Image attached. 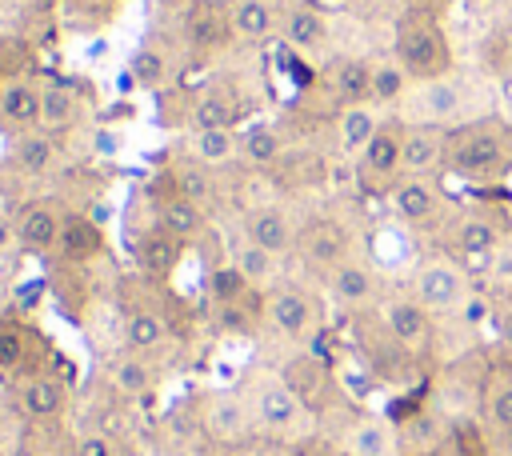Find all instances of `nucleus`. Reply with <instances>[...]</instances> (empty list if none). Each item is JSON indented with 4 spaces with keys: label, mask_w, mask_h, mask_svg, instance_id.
I'll list each match as a JSON object with an SVG mask.
<instances>
[{
    "label": "nucleus",
    "mask_w": 512,
    "mask_h": 456,
    "mask_svg": "<svg viewBox=\"0 0 512 456\" xmlns=\"http://www.w3.org/2000/svg\"><path fill=\"white\" fill-rule=\"evenodd\" d=\"M328 88L340 104H364L372 100V64L360 56H344L328 68Z\"/></svg>",
    "instance_id": "30"
},
{
    "label": "nucleus",
    "mask_w": 512,
    "mask_h": 456,
    "mask_svg": "<svg viewBox=\"0 0 512 456\" xmlns=\"http://www.w3.org/2000/svg\"><path fill=\"white\" fill-rule=\"evenodd\" d=\"M156 224H160L172 240L192 244V240H200V236L208 232V212H204L200 204H192V200L168 192V196L160 200V208H156Z\"/></svg>",
    "instance_id": "25"
},
{
    "label": "nucleus",
    "mask_w": 512,
    "mask_h": 456,
    "mask_svg": "<svg viewBox=\"0 0 512 456\" xmlns=\"http://www.w3.org/2000/svg\"><path fill=\"white\" fill-rule=\"evenodd\" d=\"M440 160H444V132L440 128H404L400 176H428Z\"/></svg>",
    "instance_id": "24"
},
{
    "label": "nucleus",
    "mask_w": 512,
    "mask_h": 456,
    "mask_svg": "<svg viewBox=\"0 0 512 456\" xmlns=\"http://www.w3.org/2000/svg\"><path fill=\"white\" fill-rule=\"evenodd\" d=\"M512 160V136L500 120H476L444 132V164L460 176H492Z\"/></svg>",
    "instance_id": "2"
},
{
    "label": "nucleus",
    "mask_w": 512,
    "mask_h": 456,
    "mask_svg": "<svg viewBox=\"0 0 512 456\" xmlns=\"http://www.w3.org/2000/svg\"><path fill=\"white\" fill-rule=\"evenodd\" d=\"M240 160L252 164V168H272L284 160V136L276 124L268 120H256L240 132Z\"/></svg>",
    "instance_id": "32"
},
{
    "label": "nucleus",
    "mask_w": 512,
    "mask_h": 456,
    "mask_svg": "<svg viewBox=\"0 0 512 456\" xmlns=\"http://www.w3.org/2000/svg\"><path fill=\"white\" fill-rule=\"evenodd\" d=\"M12 224H16L20 252H52L56 236H60V224H64V212L48 200H32V204L12 212Z\"/></svg>",
    "instance_id": "17"
},
{
    "label": "nucleus",
    "mask_w": 512,
    "mask_h": 456,
    "mask_svg": "<svg viewBox=\"0 0 512 456\" xmlns=\"http://www.w3.org/2000/svg\"><path fill=\"white\" fill-rule=\"evenodd\" d=\"M276 372H280V380H284L308 408L324 404V396H328V388H332V372H328V364H324L316 352H292Z\"/></svg>",
    "instance_id": "19"
},
{
    "label": "nucleus",
    "mask_w": 512,
    "mask_h": 456,
    "mask_svg": "<svg viewBox=\"0 0 512 456\" xmlns=\"http://www.w3.org/2000/svg\"><path fill=\"white\" fill-rule=\"evenodd\" d=\"M484 416L500 432H512V376H492L484 388Z\"/></svg>",
    "instance_id": "37"
},
{
    "label": "nucleus",
    "mask_w": 512,
    "mask_h": 456,
    "mask_svg": "<svg viewBox=\"0 0 512 456\" xmlns=\"http://www.w3.org/2000/svg\"><path fill=\"white\" fill-rule=\"evenodd\" d=\"M28 60H32V56H28V44H24V40L0 36V80L28 72Z\"/></svg>",
    "instance_id": "44"
},
{
    "label": "nucleus",
    "mask_w": 512,
    "mask_h": 456,
    "mask_svg": "<svg viewBox=\"0 0 512 456\" xmlns=\"http://www.w3.org/2000/svg\"><path fill=\"white\" fill-rule=\"evenodd\" d=\"M176 256H180V240H172L160 224H152V228L136 240V260H140L152 276H168L172 264H176Z\"/></svg>",
    "instance_id": "34"
},
{
    "label": "nucleus",
    "mask_w": 512,
    "mask_h": 456,
    "mask_svg": "<svg viewBox=\"0 0 512 456\" xmlns=\"http://www.w3.org/2000/svg\"><path fill=\"white\" fill-rule=\"evenodd\" d=\"M236 268H240V276L252 284V292H272L276 288V280H280V256H272L268 248H260V244H252L248 236H240L236 244H232V256H228Z\"/></svg>",
    "instance_id": "26"
},
{
    "label": "nucleus",
    "mask_w": 512,
    "mask_h": 456,
    "mask_svg": "<svg viewBox=\"0 0 512 456\" xmlns=\"http://www.w3.org/2000/svg\"><path fill=\"white\" fill-rule=\"evenodd\" d=\"M296 252H300V260H304L308 268H316V272H324V276H328L336 264H344V260L352 256L348 232H344L336 220H312V224L300 232Z\"/></svg>",
    "instance_id": "12"
},
{
    "label": "nucleus",
    "mask_w": 512,
    "mask_h": 456,
    "mask_svg": "<svg viewBox=\"0 0 512 456\" xmlns=\"http://www.w3.org/2000/svg\"><path fill=\"white\" fill-rule=\"evenodd\" d=\"M168 344V316L152 304H132L120 316V348L140 352V356H156Z\"/></svg>",
    "instance_id": "18"
},
{
    "label": "nucleus",
    "mask_w": 512,
    "mask_h": 456,
    "mask_svg": "<svg viewBox=\"0 0 512 456\" xmlns=\"http://www.w3.org/2000/svg\"><path fill=\"white\" fill-rule=\"evenodd\" d=\"M168 184H172V196H184V200H192V204H200V208H204V204L212 200V192H216L212 172L200 168V164H192V160H180V164L172 168Z\"/></svg>",
    "instance_id": "35"
},
{
    "label": "nucleus",
    "mask_w": 512,
    "mask_h": 456,
    "mask_svg": "<svg viewBox=\"0 0 512 456\" xmlns=\"http://www.w3.org/2000/svg\"><path fill=\"white\" fill-rule=\"evenodd\" d=\"M48 352H44V340L32 324L16 320V316H0V376H24V372H36V368H48L40 364Z\"/></svg>",
    "instance_id": "9"
},
{
    "label": "nucleus",
    "mask_w": 512,
    "mask_h": 456,
    "mask_svg": "<svg viewBox=\"0 0 512 456\" xmlns=\"http://www.w3.org/2000/svg\"><path fill=\"white\" fill-rule=\"evenodd\" d=\"M384 324L400 348H420L428 340V308L420 300H392L384 308Z\"/></svg>",
    "instance_id": "31"
},
{
    "label": "nucleus",
    "mask_w": 512,
    "mask_h": 456,
    "mask_svg": "<svg viewBox=\"0 0 512 456\" xmlns=\"http://www.w3.org/2000/svg\"><path fill=\"white\" fill-rule=\"evenodd\" d=\"M204 292H208V304H212V308L244 304V300L260 296V292H252V284L240 276V268H236L232 260H224V264H212V268H208V276H204Z\"/></svg>",
    "instance_id": "33"
},
{
    "label": "nucleus",
    "mask_w": 512,
    "mask_h": 456,
    "mask_svg": "<svg viewBox=\"0 0 512 456\" xmlns=\"http://www.w3.org/2000/svg\"><path fill=\"white\" fill-rule=\"evenodd\" d=\"M240 236H248L252 244L268 248V252L280 256V260H284L288 252H296V240H300L292 216H288L284 208H276V204H256V208H248L244 220H240Z\"/></svg>",
    "instance_id": "10"
},
{
    "label": "nucleus",
    "mask_w": 512,
    "mask_h": 456,
    "mask_svg": "<svg viewBox=\"0 0 512 456\" xmlns=\"http://www.w3.org/2000/svg\"><path fill=\"white\" fill-rule=\"evenodd\" d=\"M400 144H404V128L384 120L380 132L368 140V148L356 156V176L368 188H392L400 176Z\"/></svg>",
    "instance_id": "7"
},
{
    "label": "nucleus",
    "mask_w": 512,
    "mask_h": 456,
    "mask_svg": "<svg viewBox=\"0 0 512 456\" xmlns=\"http://www.w3.org/2000/svg\"><path fill=\"white\" fill-rule=\"evenodd\" d=\"M180 156L208 168V172H220V168H232L240 160V128H204V132H184V144H180Z\"/></svg>",
    "instance_id": "16"
},
{
    "label": "nucleus",
    "mask_w": 512,
    "mask_h": 456,
    "mask_svg": "<svg viewBox=\"0 0 512 456\" xmlns=\"http://www.w3.org/2000/svg\"><path fill=\"white\" fill-rule=\"evenodd\" d=\"M396 60L400 68L408 72V80H440L452 64V48H448V36L436 20V12L428 8H408L400 20H396Z\"/></svg>",
    "instance_id": "1"
},
{
    "label": "nucleus",
    "mask_w": 512,
    "mask_h": 456,
    "mask_svg": "<svg viewBox=\"0 0 512 456\" xmlns=\"http://www.w3.org/2000/svg\"><path fill=\"white\" fill-rule=\"evenodd\" d=\"M328 292L344 304V308H364L372 296H376V276H372V268L368 264H360V260H344V264H336L328 276Z\"/></svg>",
    "instance_id": "27"
},
{
    "label": "nucleus",
    "mask_w": 512,
    "mask_h": 456,
    "mask_svg": "<svg viewBox=\"0 0 512 456\" xmlns=\"http://www.w3.org/2000/svg\"><path fill=\"white\" fill-rule=\"evenodd\" d=\"M252 420L268 436H300L312 420V408L280 380V372H252L244 384Z\"/></svg>",
    "instance_id": "3"
},
{
    "label": "nucleus",
    "mask_w": 512,
    "mask_h": 456,
    "mask_svg": "<svg viewBox=\"0 0 512 456\" xmlns=\"http://www.w3.org/2000/svg\"><path fill=\"white\" fill-rule=\"evenodd\" d=\"M228 28H232V40L240 44H264L280 36V8L272 0H232Z\"/></svg>",
    "instance_id": "20"
},
{
    "label": "nucleus",
    "mask_w": 512,
    "mask_h": 456,
    "mask_svg": "<svg viewBox=\"0 0 512 456\" xmlns=\"http://www.w3.org/2000/svg\"><path fill=\"white\" fill-rule=\"evenodd\" d=\"M244 116V104L232 88L224 84H212V88H200L196 100L188 104L184 112V132H204V128H236Z\"/></svg>",
    "instance_id": "15"
},
{
    "label": "nucleus",
    "mask_w": 512,
    "mask_h": 456,
    "mask_svg": "<svg viewBox=\"0 0 512 456\" xmlns=\"http://www.w3.org/2000/svg\"><path fill=\"white\" fill-rule=\"evenodd\" d=\"M40 100H44V76L20 72L0 80V120L16 132L40 124Z\"/></svg>",
    "instance_id": "13"
},
{
    "label": "nucleus",
    "mask_w": 512,
    "mask_h": 456,
    "mask_svg": "<svg viewBox=\"0 0 512 456\" xmlns=\"http://www.w3.org/2000/svg\"><path fill=\"white\" fill-rule=\"evenodd\" d=\"M68 380L52 368H36L12 380V408L24 424H56L68 412Z\"/></svg>",
    "instance_id": "5"
},
{
    "label": "nucleus",
    "mask_w": 512,
    "mask_h": 456,
    "mask_svg": "<svg viewBox=\"0 0 512 456\" xmlns=\"http://www.w3.org/2000/svg\"><path fill=\"white\" fill-rule=\"evenodd\" d=\"M260 312H264V324L284 340H308L316 332V320H320L316 300L296 284H276L272 292H264Z\"/></svg>",
    "instance_id": "6"
},
{
    "label": "nucleus",
    "mask_w": 512,
    "mask_h": 456,
    "mask_svg": "<svg viewBox=\"0 0 512 456\" xmlns=\"http://www.w3.org/2000/svg\"><path fill=\"white\" fill-rule=\"evenodd\" d=\"M84 4H112V0H84Z\"/></svg>",
    "instance_id": "50"
},
{
    "label": "nucleus",
    "mask_w": 512,
    "mask_h": 456,
    "mask_svg": "<svg viewBox=\"0 0 512 456\" xmlns=\"http://www.w3.org/2000/svg\"><path fill=\"white\" fill-rule=\"evenodd\" d=\"M104 376H108V388H112L116 396H124V400H148V396L160 388L156 356H140V352H128V348H120V352L108 360Z\"/></svg>",
    "instance_id": "11"
},
{
    "label": "nucleus",
    "mask_w": 512,
    "mask_h": 456,
    "mask_svg": "<svg viewBox=\"0 0 512 456\" xmlns=\"http://www.w3.org/2000/svg\"><path fill=\"white\" fill-rule=\"evenodd\" d=\"M388 200H392V208L404 224H424L436 212V188L424 176H400L388 188Z\"/></svg>",
    "instance_id": "29"
},
{
    "label": "nucleus",
    "mask_w": 512,
    "mask_h": 456,
    "mask_svg": "<svg viewBox=\"0 0 512 456\" xmlns=\"http://www.w3.org/2000/svg\"><path fill=\"white\" fill-rule=\"evenodd\" d=\"M380 124H384V120L376 116L372 100H364V104H344L340 116H336V140H340V152L360 156V152L368 148V140L380 132Z\"/></svg>",
    "instance_id": "28"
},
{
    "label": "nucleus",
    "mask_w": 512,
    "mask_h": 456,
    "mask_svg": "<svg viewBox=\"0 0 512 456\" xmlns=\"http://www.w3.org/2000/svg\"><path fill=\"white\" fill-rule=\"evenodd\" d=\"M200 456H240V452H236V448H228V444H212V440H208V448H204Z\"/></svg>",
    "instance_id": "48"
},
{
    "label": "nucleus",
    "mask_w": 512,
    "mask_h": 456,
    "mask_svg": "<svg viewBox=\"0 0 512 456\" xmlns=\"http://www.w3.org/2000/svg\"><path fill=\"white\" fill-rule=\"evenodd\" d=\"M52 252H56V260H64L72 268L96 264L108 252L104 224L92 220L88 212H64V224H60V236H56V248Z\"/></svg>",
    "instance_id": "8"
},
{
    "label": "nucleus",
    "mask_w": 512,
    "mask_h": 456,
    "mask_svg": "<svg viewBox=\"0 0 512 456\" xmlns=\"http://www.w3.org/2000/svg\"><path fill=\"white\" fill-rule=\"evenodd\" d=\"M280 40L296 52H312L328 40V20L320 8L304 4V0H288L280 8Z\"/></svg>",
    "instance_id": "22"
},
{
    "label": "nucleus",
    "mask_w": 512,
    "mask_h": 456,
    "mask_svg": "<svg viewBox=\"0 0 512 456\" xmlns=\"http://www.w3.org/2000/svg\"><path fill=\"white\" fill-rule=\"evenodd\" d=\"M200 4H216V0H200Z\"/></svg>",
    "instance_id": "51"
},
{
    "label": "nucleus",
    "mask_w": 512,
    "mask_h": 456,
    "mask_svg": "<svg viewBox=\"0 0 512 456\" xmlns=\"http://www.w3.org/2000/svg\"><path fill=\"white\" fill-rule=\"evenodd\" d=\"M68 456H120V452H116V440H112L108 432H100V428H84V432L72 436Z\"/></svg>",
    "instance_id": "43"
},
{
    "label": "nucleus",
    "mask_w": 512,
    "mask_h": 456,
    "mask_svg": "<svg viewBox=\"0 0 512 456\" xmlns=\"http://www.w3.org/2000/svg\"><path fill=\"white\" fill-rule=\"evenodd\" d=\"M8 164L24 176H48L64 164V144L56 136H48L44 128H24L8 144Z\"/></svg>",
    "instance_id": "14"
},
{
    "label": "nucleus",
    "mask_w": 512,
    "mask_h": 456,
    "mask_svg": "<svg viewBox=\"0 0 512 456\" xmlns=\"http://www.w3.org/2000/svg\"><path fill=\"white\" fill-rule=\"evenodd\" d=\"M408 84V72L400 64H372V104H392Z\"/></svg>",
    "instance_id": "42"
},
{
    "label": "nucleus",
    "mask_w": 512,
    "mask_h": 456,
    "mask_svg": "<svg viewBox=\"0 0 512 456\" xmlns=\"http://www.w3.org/2000/svg\"><path fill=\"white\" fill-rule=\"evenodd\" d=\"M232 36V28H228V16H212L208 8H200L192 20H188V40L192 44H204V48H212V44H224Z\"/></svg>",
    "instance_id": "41"
},
{
    "label": "nucleus",
    "mask_w": 512,
    "mask_h": 456,
    "mask_svg": "<svg viewBox=\"0 0 512 456\" xmlns=\"http://www.w3.org/2000/svg\"><path fill=\"white\" fill-rule=\"evenodd\" d=\"M496 248V228L488 220H464L456 228V252L460 256H488Z\"/></svg>",
    "instance_id": "40"
},
{
    "label": "nucleus",
    "mask_w": 512,
    "mask_h": 456,
    "mask_svg": "<svg viewBox=\"0 0 512 456\" xmlns=\"http://www.w3.org/2000/svg\"><path fill=\"white\" fill-rule=\"evenodd\" d=\"M460 296H464V276H460L456 264L432 260V264H424V268L416 272V300H420L428 312L452 308Z\"/></svg>",
    "instance_id": "23"
},
{
    "label": "nucleus",
    "mask_w": 512,
    "mask_h": 456,
    "mask_svg": "<svg viewBox=\"0 0 512 456\" xmlns=\"http://www.w3.org/2000/svg\"><path fill=\"white\" fill-rule=\"evenodd\" d=\"M76 124H80V92L68 80L44 76V100H40V124L36 128H44L48 136L64 140Z\"/></svg>",
    "instance_id": "21"
},
{
    "label": "nucleus",
    "mask_w": 512,
    "mask_h": 456,
    "mask_svg": "<svg viewBox=\"0 0 512 456\" xmlns=\"http://www.w3.org/2000/svg\"><path fill=\"white\" fill-rule=\"evenodd\" d=\"M348 452L352 456H392V436L380 420H360L348 432Z\"/></svg>",
    "instance_id": "36"
},
{
    "label": "nucleus",
    "mask_w": 512,
    "mask_h": 456,
    "mask_svg": "<svg viewBox=\"0 0 512 456\" xmlns=\"http://www.w3.org/2000/svg\"><path fill=\"white\" fill-rule=\"evenodd\" d=\"M500 336L512 344V304H504V308H500Z\"/></svg>",
    "instance_id": "47"
},
{
    "label": "nucleus",
    "mask_w": 512,
    "mask_h": 456,
    "mask_svg": "<svg viewBox=\"0 0 512 456\" xmlns=\"http://www.w3.org/2000/svg\"><path fill=\"white\" fill-rule=\"evenodd\" d=\"M456 456H488V444H484V432L476 424H460L456 428Z\"/></svg>",
    "instance_id": "45"
},
{
    "label": "nucleus",
    "mask_w": 512,
    "mask_h": 456,
    "mask_svg": "<svg viewBox=\"0 0 512 456\" xmlns=\"http://www.w3.org/2000/svg\"><path fill=\"white\" fill-rule=\"evenodd\" d=\"M196 424H200L204 440L228 444V448H240L256 432V420H252L244 388H212V392H204L200 404H196Z\"/></svg>",
    "instance_id": "4"
},
{
    "label": "nucleus",
    "mask_w": 512,
    "mask_h": 456,
    "mask_svg": "<svg viewBox=\"0 0 512 456\" xmlns=\"http://www.w3.org/2000/svg\"><path fill=\"white\" fill-rule=\"evenodd\" d=\"M128 68H132V76H136L144 88H160V84L168 80V56H164L160 48H152V44H140V48L132 52Z\"/></svg>",
    "instance_id": "39"
},
{
    "label": "nucleus",
    "mask_w": 512,
    "mask_h": 456,
    "mask_svg": "<svg viewBox=\"0 0 512 456\" xmlns=\"http://www.w3.org/2000/svg\"><path fill=\"white\" fill-rule=\"evenodd\" d=\"M436 4H444V0H420V4H416V8H428V12H432V8H436Z\"/></svg>",
    "instance_id": "49"
},
{
    "label": "nucleus",
    "mask_w": 512,
    "mask_h": 456,
    "mask_svg": "<svg viewBox=\"0 0 512 456\" xmlns=\"http://www.w3.org/2000/svg\"><path fill=\"white\" fill-rule=\"evenodd\" d=\"M20 252V240H16V224L8 212H0V264H8L12 256Z\"/></svg>",
    "instance_id": "46"
},
{
    "label": "nucleus",
    "mask_w": 512,
    "mask_h": 456,
    "mask_svg": "<svg viewBox=\"0 0 512 456\" xmlns=\"http://www.w3.org/2000/svg\"><path fill=\"white\" fill-rule=\"evenodd\" d=\"M456 104H460V92H456V84H448L444 76H440V80H428V84L420 88V112H424L428 120H448V116L456 112Z\"/></svg>",
    "instance_id": "38"
}]
</instances>
